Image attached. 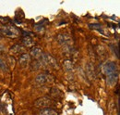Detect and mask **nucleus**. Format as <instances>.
<instances>
[{"mask_svg":"<svg viewBox=\"0 0 120 115\" xmlns=\"http://www.w3.org/2000/svg\"><path fill=\"white\" fill-rule=\"evenodd\" d=\"M54 104V101L52 100L50 98H41L34 102V106L36 108H42V109H46V108H50L51 105Z\"/></svg>","mask_w":120,"mask_h":115,"instance_id":"39448f33","label":"nucleus"},{"mask_svg":"<svg viewBox=\"0 0 120 115\" xmlns=\"http://www.w3.org/2000/svg\"><path fill=\"white\" fill-rule=\"evenodd\" d=\"M0 39H1V34H0Z\"/></svg>","mask_w":120,"mask_h":115,"instance_id":"6ab92c4d","label":"nucleus"},{"mask_svg":"<svg viewBox=\"0 0 120 115\" xmlns=\"http://www.w3.org/2000/svg\"><path fill=\"white\" fill-rule=\"evenodd\" d=\"M63 64H64V67H65V69L67 71H68V72H73L74 71V64H73V62L70 59L64 60Z\"/></svg>","mask_w":120,"mask_h":115,"instance_id":"2eb2a0df","label":"nucleus"},{"mask_svg":"<svg viewBox=\"0 0 120 115\" xmlns=\"http://www.w3.org/2000/svg\"><path fill=\"white\" fill-rule=\"evenodd\" d=\"M19 61V64H20L22 67H27L28 64L30 62V56L28 53H24V54L20 55Z\"/></svg>","mask_w":120,"mask_h":115,"instance_id":"9d476101","label":"nucleus"},{"mask_svg":"<svg viewBox=\"0 0 120 115\" xmlns=\"http://www.w3.org/2000/svg\"><path fill=\"white\" fill-rule=\"evenodd\" d=\"M0 69H2L3 71H6V72L8 71V67H7L6 63H5V61L2 60L1 58H0Z\"/></svg>","mask_w":120,"mask_h":115,"instance_id":"f3484780","label":"nucleus"},{"mask_svg":"<svg viewBox=\"0 0 120 115\" xmlns=\"http://www.w3.org/2000/svg\"><path fill=\"white\" fill-rule=\"evenodd\" d=\"M2 33L5 35V36H8V37H10V38H16L19 36V29L15 27V26H12V25H9V26H4L2 27L1 30Z\"/></svg>","mask_w":120,"mask_h":115,"instance_id":"7ed1b4c3","label":"nucleus"},{"mask_svg":"<svg viewBox=\"0 0 120 115\" xmlns=\"http://www.w3.org/2000/svg\"><path fill=\"white\" fill-rule=\"evenodd\" d=\"M86 72H87V76L90 78V80L95 79L96 77V73H95V70H94V66L92 63H88L86 66Z\"/></svg>","mask_w":120,"mask_h":115,"instance_id":"9b49d317","label":"nucleus"},{"mask_svg":"<svg viewBox=\"0 0 120 115\" xmlns=\"http://www.w3.org/2000/svg\"><path fill=\"white\" fill-rule=\"evenodd\" d=\"M21 42L22 44L25 45V46H27V47H31V46H33L34 45V41L32 40V38L30 37V36H24L23 38H22V40H21Z\"/></svg>","mask_w":120,"mask_h":115,"instance_id":"4468645a","label":"nucleus"},{"mask_svg":"<svg viewBox=\"0 0 120 115\" xmlns=\"http://www.w3.org/2000/svg\"><path fill=\"white\" fill-rule=\"evenodd\" d=\"M35 82L38 85H49V84H53L55 82V78L53 75L51 74H47V73H41L39 75H37V77L35 78Z\"/></svg>","mask_w":120,"mask_h":115,"instance_id":"f03ea898","label":"nucleus"},{"mask_svg":"<svg viewBox=\"0 0 120 115\" xmlns=\"http://www.w3.org/2000/svg\"><path fill=\"white\" fill-rule=\"evenodd\" d=\"M33 27H34V30L38 33H42L45 31V27L42 26L41 24H35V25H33Z\"/></svg>","mask_w":120,"mask_h":115,"instance_id":"dca6fc26","label":"nucleus"},{"mask_svg":"<svg viewBox=\"0 0 120 115\" xmlns=\"http://www.w3.org/2000/svg\"><path fill=\"white\" fill-rule=\"evenodd\" d=\"M49 95L52 99H57L60 100L62 98H63V93L60 91V89L56 88V87H53L50 89V92H49Z\"/></svg>","mask_w":120,"mask_h":115,"instance_id":"6e6552de","label":"nucleus"},{"mask_svg":"<svg viewBox=\"0 0 120 115\" xmlns=\"http://www.w3.org/2000/svg\"><path fill=\"white\" fill-rule=\"evenodd\" d=\"M39 115H58L57 111L54 109L51 108H46V109H42Z\"/></svg>","mask_w":120,"mask_h":115,"instance_id":"ddd939ff","label":"nucleus"},{"mask_svg":"<svg viewBox=\"0 0 120 115\" xmlns=\"http://www.w3.org/2000/svg\"><path fill=\"white\" fill-rule=\"evenodd\" d=\"M113 48H114L115 54L116 55V58H119V52H118V45H116V46H113Z\"/></svg>","mask_w":120,"mask_h":115,"instance_id":"a211bd4d","label":"nucleus"},{"mask_svg":"<svg viewBox=\"0 0 120 115\" xmlns=\"http://www.w3.org/2000/svg\"><path fill=\"white\" fill-rule=\"evenodd\" d=\"M103 73L105 74V77L118 74V70H117V65L114 61H107L103 65Z\"/></svg>","mask_w":120,"mask_h":115,"instance_id":"f257e3e1","label":"nucleus"},{"mask_svg":"<svg viewBox=\"0 0 120 115\" xmlns=\"http://www.w3.org/2000/svg\"><path fill=\"white\" fill-rule=\"evenodd\" d=\"M44 65V63L41 61V60H36V59H33L31 62H30V71L32 72H36L38 70L41 69V67Z\"/></svg>","mask_w":120,"mask_h":115,"instance_id":"f8f14e48","label":"nucleus"},{"mask_svg":"<svg viewBox=\"0 0 120 115\" xmlns=\"http://www.w3.org/2000/svg\"><path fill=\"white\" fill-rule=\"evenodd\" d=\"M40 60L44 63V65L50 66V67H52L54 69H59V65H58L56 59L54 57H52L51 55H49V54L44 53L43 54V57H42V58Z\"/></svg>","mask_w":120,"mask_h":115,"instance_id":"20e7f679","label":"nucleus"},{"mask_svg":"<svg viewBox=\"0 0 120 115\" xmlns=\"http://www.w3.org/2000/svg\"><path fill=\"white\" fill-rule=\"evenodd\" d=\"M9 52L10 54L12 55H19V54H24L25 53V48L24 46H22L21 45L19 44H17V45H14L10 49H9Z\"/></svg>","mask_w":120,"mask_h":115,"instance_id":"0eeeda50","label":"nucleus"},{"mask_svg":"<svg viewBox=\"0 0 120 115\" xmlns=\"http://www.w3.org/2000/svg\"><path fill=\"white\" fill-rule=\"evenodd\" d=\"M56 40L57 42L60 44V45H70L71 43V37L68 33H59L57 36H56Z\"/></svg>","mask_w":120,"mask_h":115,"instance_id":"423d86ee","label":"nucleus"},{"mask_svg":"<svg viewBox=\"0 0 120 115\" xmlns=\"http://www.w3.org/2000/svg\"><path fill=\"white\" fill-rule=\"evenodd\" d=\"M43 54H44L43 50L39 47H33L30 50V56L36 60H40L43 57Z\"/></svg>","mask_w":120,"mask_h":115,"instance_id":"1a4fd4ad","label":"nucleus"}]
</instances>
